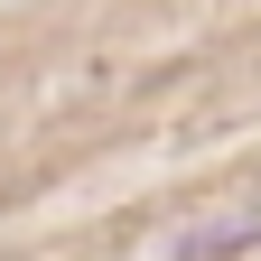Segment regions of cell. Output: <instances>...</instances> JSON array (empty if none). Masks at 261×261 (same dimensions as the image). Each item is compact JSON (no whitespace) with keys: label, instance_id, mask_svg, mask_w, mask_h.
I'll list each match as a JSON object with an SVG mask.
<instances>
[{"label":"cell","instance_id":"cell-1","mask_svg":"<svg viewBox=\"0 0 261 261\" xmlns=\"http://www.w3.org/2000/svg\"><path fill=\"white\" fill-rule=\"evenodd\" d=\"M233 252H261V205L252 215H205L177 233V261H233Z\"/></svg>","mask_w":261,"mask_h":261}]
</instances>
